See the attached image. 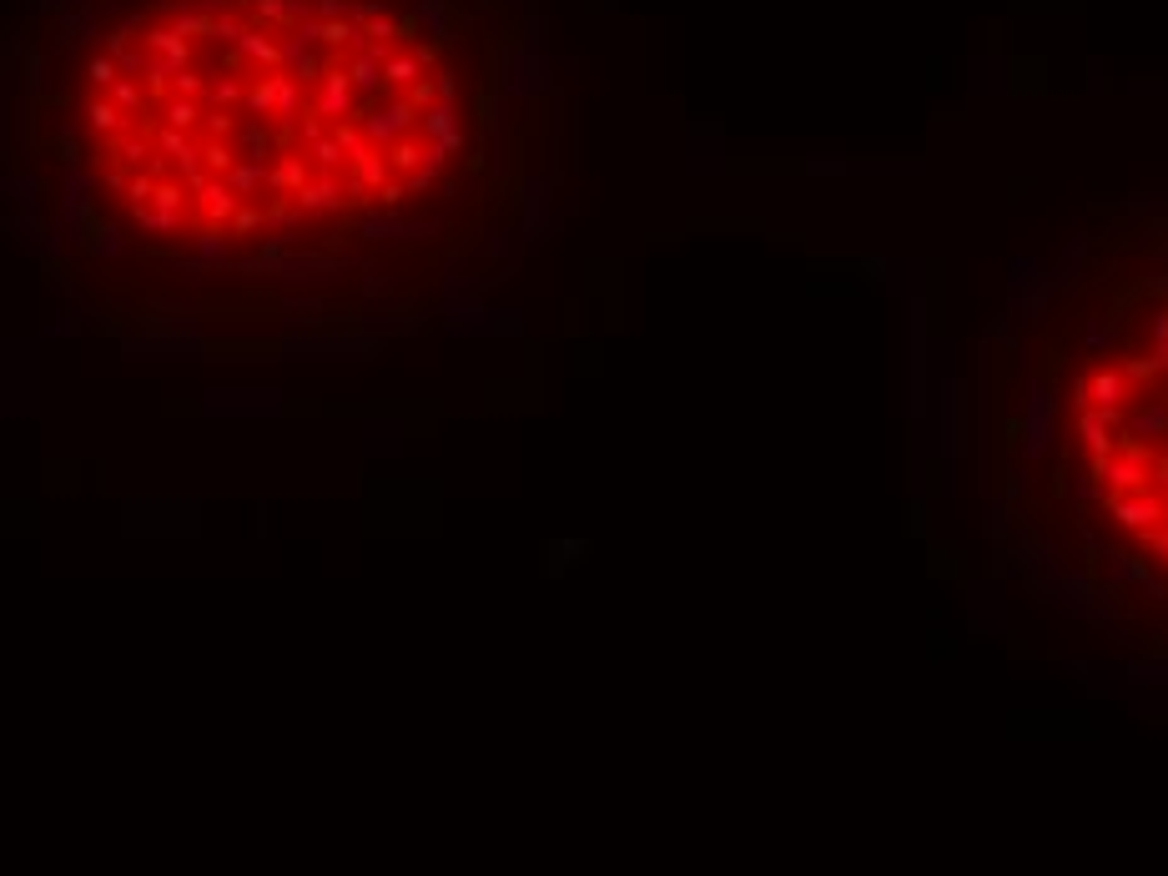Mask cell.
Here are the masks:
<instances>
[{"mask_svg":"<svg viewBox=\"0 0 1168 876\" xmlns=\"http://www.w3.org/2000/svg\"><path fill=\"white\" fill-rule=\"evenodd\" d=\"M232 141H237V156H242V162L272 166V146H277V136H272L267 121H252V116H247V121L237 126V136H232Z\"/></svg>","mask_w":1168,"mask_h":876,"instance_id":"9","label":"cell"},{"mask_svg":"<svg viewBox=\"0 0 1168 876\" xmlns=\"http://www.w3.org/2000/svg\"><path fill=\"white\" fill-rule=\"evenodd\" d=\"M152 186H156V176H152V172H136V176L126 182V202H131V206L152 202Z\"/></svg>","mask_w":1168,"mask_h":876,"instance_id":"39","label":"cell"},{"mask_svg":"<svg viewBox=\"0 0 1168 876\" xmlns=\"http://www.w3.org/2000/svg\"><path fill=\"white\" fill-rule=\"evenodd\" d=\"M242 31H247V25L232 21V15H216V21H212V41H222V45H237Z\"/></svg>","mask_w":1168,"mask_h":876,"instance_id":"38","label":"cell"},{"mask_svg":"<svg viewBox=\"0 0 1168 876\" xmlns=\"http://www.w3.org/2000/svg\"><path fill=\"white\" fill-rule=\"evenodd\" d=\"M297 136H303V146H313L317 136H327V131H323V116H313V111H307V116L297 121Z\"/></svg>","mask_w":1168,"mask_h":876,"instance_id":"44","label":"cell"},{"mask_svg":"<svg viewBox=\"0 0 1168 876\" xmlns=\"http://www.w3.org/2000/svg\"><path fill=\"white\" fill-rule=\"evenodd\" d=\"M307 182H313V162H307V152H282L277 162L267 166L262 192H267V196H292V192H303Z\"/></svg>","mask_w":1168,"mask_h":876,"instance_id":"5","label":"cell"},{"mask_svg":"<svg viewBox=\"0 0 1168 876\" xmlns=\"http://www.w3.org/2000/svg\"><path fill=\"white\" fill-rule=\"evenodd\" d=\"M418 131L433 141V146H448V152H458L464 146V126H458V111L448 106V101H438V106H428L418 116Z\"/></svg>","mask_w":1168,"mask_h":876,"instance_id":"6","label":"cell"},{"mask_svg":"<svg viewBox=\"0 0 1168 876\" xmlns=\"http://www.w3.org/2000/svg\"><path fill=\"white\" fill-rule=\"evenodd\" d=\"M202 101H182V96H166V106L156 111L162 116V126H172V131H186V136H196L202 131Z\"/></svg>","mask_w":1168,"mask_h":876,"instance_id":"14","label":"cell"},{"mask_svg":"<svg viewBox=\"0 0 1168 876\" xmlns=\"http://www.w3.org/2000/svg\"><path fill=\"white\" fill-rule=\"evenodd\" d=\"M131 35H136V25H121V31L106 35V55H111V61H116L121 51H131Z\"/></svg>","mask_w":1168,"mask_h":876,"instance_id":"42","label":"cell"},{"mask_svg":"<svg viewBox=\"0 0 1168 876\" xmlns=\"http://www.w3.org/2000/svg\"><path fill=\"white\" fill-rule=\"evenodd\" d=\"M353 182H363V186H368V192H378L383 182H393L388 152H373V146H368V152H363V156H357V162H353Z\"/></svg>","mask_w":1168,"mask_h":876,"instance_id":"17","label":"cell"},{"mask_svg":"<svg viewBox=\"0 0 1168 876\" xmlns=\"http://www.w3.org/2000/svg\"><path fill=\"white\" fill-rule=\"evenodd\" d=\"M212 21H216L212 11H192V5H186V11H176L172 31L186 35V41H196V35H202V41H212Z\"/></svg>","mask_w":1168,"mask_h":876,"instance_id":"25","label":"cell"},{"mask_svg":"<svg viewBox=\"0 0 1168 876\" xmlns=\"http://www.w3.org/2000/svg\"><path fill=\"white\" fill-rule=\"evenodd\" d=\"M242 106H247L252 121H267L272 111H277V96H272V76H257L247 86V96H242Z\"/></svg>","mask_w":1168,"mask_h":876,"instance_id":"24","label":"cell"},{"mask_svg":"<svg viewBox=\"0 0 1168 876\" xmlns=\"http://www.w3.org/2000/svg\"><path fill=\"white\" fill-rule=\"evenodd\" d=\"M222 182L232 186V196H237V202H252V196L262 192V182H267V166H257V162H237L227 176H222Z\"/></svg>","mask_w":1168,"mask_h":876,"instance_id":"18","label":"cell"},{"mask_svg":"<svg viewBox=\"0 0 1168 876\" xmlns=\"http://www.w3.org/2000/svg\"><path fill=\"white\" fill-rule=\"evenodd\" d=\"M433 182H438V176H433V172H423V166H418V172H413V176H408V182H403V186H408V192L418 196V192H428Z\"/></svg>","mask_w":1168,"mask_h":876,"instance_id":"47","label":"cell"},{"mask_svg":"<svg viewBox=\"0 0 1168 876\" xmlns=\"http://www.w3.org/2000/svg\"><path fill=\"white\" fill-rule=\"evenodd\" d=\"M196 262H202V267H222V262H232V232L227 227H202V232H196Z\"/></svg>","mask_w":1168,"mask_h":876,"instance_id":"15","label":"cell"},{"mask_svg":"<svg viewBox=\"0 0 1168 876\" xmlns=\"http://www.w3.org/2000/svg\"><path fill=\"white\" fill-rule=\"evenodd\" d=\"M378 15H383L378 0H357V5H347V21H353V25H368V21H378Z\"/></svg>","mask_w":1168,"mask_h":876,"instance_id":"40","label":"cell"},{"mask_svg":"<svg viewBox=\"0 0 1168 876\" xmlns=\"http://www.w3.org/2000/svg\"><path fill=\"white\" fill-rule=\"evenodd\" d=\"M146 61H152L146 45H131V51L116 55V71H121V76H131V81H141V76H146Z\"/></svg>","mask_w":1168,"mask_h":876,"instance_id":"33","label":"cell"},{"mask_svg":"<svg viewBox=\"0 0 1168 876\" xmlns=\"http://www.w3.org/2000/svg\"><path fill=\"white\" fill-rule=\"evenodd\" d=\"M343 15H347L343 0H317V21H343Z\"/></svg>","mask_w":1168,"mask_h":876,"instance_id":"46","label":"cell"},{"mask_svg":"<svg viewBox=\"0 0 1168 876\" xmlns=\"http://www.w3.org/2000/svg\"><path fill=\"white\" fill-rule=\"evenodd\" d=\"M196 206H202V216H206V227H227L232 216H237V196H232V186L222 182V176H212L206 182V192L196 196Z\"/></svg>","mask_w":1168,"mask_h":876,"instance_id":"10","label":"cell"},{"mask_svg":"<svg viewBox=\"0 0 1168 876\" xmlns=\"http://www.w3.org/2000/svg\"><path fill=\"white\" fill-rule=\"evenodd\" d=\"M347 76H353L357 101H378L383 91H388V81H383V61H368V55H353V61H347Z\"/></svg>","mask_w":1168,"mask_h":876,"instance_id":"12","label":"cell"},{"mask_svg":"<svg viewBox=\"0 0 1168 876\" xmlns=\"http://www.w3.org/2000/svg\"><path fill=\"white\" fill-rule=\"evenodd\" d=\"M323 71H327V65H323V61H317V55H313V51H307V55H303V61H297V65H292V76H297V81H303V86H307V91H313V86H317V81H323Z\"/></svg>","mask_w":1168,"mask_h":876,"instance_id":"36","label":"cell"},{"mask_svg":"<svg viewBox=\"0 0 1168 876\" xmlns=\"http://www.w3.org/2000/svg\"><path fill=\"white\" fill-rule=\"evenodd\" d=\"M292 206L303 216H333V212L347 206V182H337V176H313L303 192H292Z\"/></svg>","mask_w":1168,"mask_h":876,"instance_id":"4","label":"cell"},{"mask_svg":"<svg viewBox=\"0 0 1168 876\" xmlns=\"http://www.w3.org/2000/svg\"><path fill=\"white\" fill-rule=\"evenodd\" d=\"M292 216H297V206H292L287 196H272V202L262 206V227H287Z\"/></svg>","mask_w":1168,"mask_h":876,"instance_id":"35","label":"cell"},{"mask_svg":"<svg viewBox=\"0 0 1168 876\" xmlns=\"http://www.w3.org/2000/svg\"><path fill=\"white\" fill-rule=\"evenodd\" d=\"M237 126H242V121H232V111H216V106H206V111H202V131H206V141H232V136H237Z\"/></svg>","mask_w":1168,"mask_h":876,"instance_id":"31","label":"cell"},{"mask_svg":"<svg viewBox=\"0 0 1168 876\" xmlns=\"http://www.w3.org/2000/svg\"><path fill=\"white\" fill-rule=\"evenodd\" d=\"M252 11H257V21L292 31L297 21H307V0H252Z\"/></svg>","mask_w":1168,"mask_h":876,"instance_id":"16","label":"cell"},{"mask_svg":"<svg viewBox=\"0 0 1168 876\" xmlns=\"http://www.w3.org/2000/svg\"><path fill=\"white\" fill-rule=\"evenodd\" d=\"M86 81H91V86H96V91H111V86H116V81H121L116 61H111V55H96V61L86 65Z\"/></svg>","mask_w":1168,"mask_h":876,"instance_id":"32","label":"cell"},{"mask_svg":"<svg viewBox=\"0 0 1168 876\" xmlns=\"http://www.w3.org/2000/svg\"><path fill=\"white\" fill-rule=\"evenodd\" d=\"M307 111L323 121H363L368 111L357 106V91H353V76H347V65H327L323 81L313 86V101H307Z\"/></svg>","mask_w":1168,"mask_h":876,"instance_id":"2","label":"cell"},{"mask_svg":"<svg viewBox=\"0 0 1168 876\" xmlns=\"http://www.w3.org/2000/svg\"><path fill=\"white\" fill-rule=\"evenodd\" d=\"M141 45H146V55H162V61H172L176 71H186V65H192V41H186V35H176L172 25H146Z\"/></svg>","mask_w":1168,"mask_h":876,"instance_id":"8","label":"cell"},{"mask_svg":"<svg viewBox=\"0 0 1168 876\" xmlns=\"http://www.w3.org/2000/svg\"><path fill=\"white\" fill-rule=\"evenodd\" d=\"M433 86H438V101H448V106H454L458 81H454V71H448V65H438V71H433Z\"/></svg>","mask_w":1168,"mask_h":876,"instance_id":"41","label":"cell"},{"mask_svg":"<svg viewBox=\"0 0 1168 876\" xmlns=\"http://www.w3.org/2000/svg\"><path fill=\"white\" fill-rule=\"evenodd\" d=\"M327 136L343 146L347 162H357V156L368 152V141H363V126H357V121H333V131H327Z\"/></svg>","mask_w":1168,"mask_h":876,"instance_id":"26","label":"cell"},{"mask_svg":"<svg viewBox=\"0 0 1168 876\" xmlns=\"http://www.w3.org/2000/svg\"><path fill=\"white\" fill-rule=\"evenodd\" d=\"M418 121V111H413L408 96H388L383 106H373L368 116L357 121L363 126V141H368L373 152H393L398 141H408V126Z\"/></svg>","mask_w":1168,"mask_h":876,"instance_id":"3","label":"cell"},{"mask_svg":"<svg viewBox=\"0 0 1168 876\" xmlns=\"http://www.w3.org/2000/svg\"><path fill=\"white\" fill-rule=\"evenodd\" d=\"M106 96L116 101V106L126 111L131 121H136V116H146V111H152V106H146V91H141V81H131V76H121L116 86L106 91ZM136 126H141V121H136Z\"/></svg>","mask_w":1168,"mask_h":876,"instance_id":"21","label":"cell"},{"mask_svg":"<svg viewBox=\"0 0 1168 876\" xmlns=\"http://www.w3.org/2000/svg\"><path fill=\"white\" fill-rule=\"evenodd\" d=\"M86 121H91V131H101V136H121V131L136 126V121H131L111 96H96V101H91V106H86Z\"/></svg>","mask_w":1168,"mask_h":876,"instance_id":"13","label":"cell"},{"mask_svg":"<svg viewBox=\"0 0 1168 876\" xmlns=\"http://www.w3.org/2000/svg\"><path fill=\"white\" fill-rule=\"evenodd\" d=\"M257 227H262V206H252V202H242V206H237V216L227 222L232 237H247V232H257Z\"/></svg>","mask_w":1168,"mask_h":876,"instance_id":"34","label":"cell"},{"mask_svg":"<svg viewBox=\"0 0 1168 876\" xmlns=\"http://www.w3.org/2000/svg\"><path fill=\"white\" fill-rule=\"evenodd\" d=\"M277 45H282V71H292V65H297V61H303V55H307V51H313V45H307L303 35H292V31L282 35Z\"/></svg>","mask_w":1168,"mask_h":876,"instance_id":"37","label":"cell"},{"mask_svg":"<svg viewBox=\"0 0 1168 876\" xmlns=\"http://www.w3.org/2000/svg\"><path fill=\"white\" fill-rule=\"evenodd\" d=\"M232 51H237L247 65H257L262 76H277V71H282V45L272 41L267 31H242V41L232 45Z\"/></svg>","mask_w":1168,"mask_h":876,"instance_id":"7","label":"cell"},{"mask_svg":"<svg viewBox=\"0 0 1168 876\" xmlns=\"http://www.w3.org/2000/svg\"><path fill=\"white\" fill-rule=\"evenodd\" d=\"M186 196H192V192H186L182 182H156L152 186V206H156V212H176V216H182L186 212Z\"/></svg>","mask_w":1168,"mask_h":876,"instance_id":"29","label":"cell"},{"mask_svg":"<svg viewBox=\"0 0 1168 876\" xmlns=\"http://www.w3.org/2000/svg\"><path fill=\"white\" fill-rule=\"evenodd\" d=\"M307 162H313L317 176H337V166H343L347 156H343V146H337L333 136H317L313 146H307Z\"/></svg>","mask_w":1168,"mask_h":876,"instance_id":"22","label":"cell"},{"mask_svg":"<svg viewBox=\"0 0 1168 876\" xmlns=\"http://www.w3.org/2000/svg\"><path fill=\"white\" fill-rule=\"evenodd\" d=\"M131 216H136L141 232H156V237H172V232H182V216H176V212H156L152 202L131 206Z\"/></svg>","mask_w":1168,"mask_h":876,"instance_id":"20","label":"cell"},{"mask_svg":"<svg viewBox=\"0 0 1168 876\" xmlns=\"http://www.w3.org/2000/svg\"><path fill=\"white\" fill-rule=\"evenodd\" d=\"M106 192H126V176H121V172H106Z\"/></svg>","mask_w":1168,"mask_h":876,"instance_id":"48","label":"cell"},{"mask_svg":"<svg viewBox=\"0 0 1168 876\" xmlns=\"http://www.w3.org/2000/svg\"><path fill=\"white\" fill-rule=\"evenodd\" d=\"M206 86H212V76H202L192 65L172 76V96H182V101H206Z\"/></svg>","mask_w":1168,"mask_h":876,"instance_id":"28","label":"cell"},{"mask_svg":"<svg viewBox=\"0 0 1168 876\" xmlns=\"http://www.w3.org/2000/svg\"><path fill=\"white\" fill-rule=\"evenodd\" d=\"M373 196H378V202H383V206H388V212H393V206H398L403 196H408V186H403L398 176H393V182H383V186H378V192H373Z\"/></svg>","mask_w":1168,"mask_h":876,"instance_id":"43","label":"cell"},{"mask_svg":"<svg viewBox=\"0 0 1168 876\" xmlns=\"http://www.w3.org/2000/svg\"><path fill=\"white\" fill-rule=\"evenodd\" d=\"M423 146H428V141H423ZM423 146H418V141H398V146L388 152L393 176H413V172H418V166H423Z\"/></svg>","mask_w":1168,"mask_h":876,"instance_id":"27","label":"cell"},{"mask_svg":"<svg viewBox=\"0 0 1168 876\" xmlns=\"http://www.w3.org/2000/svg\"><path fill=\"white\" fill-rule=\"evenodd\" d=\"M237 162H242V156H237V141H202V166H206L212 176H227Z\"/></svg>","mask_w":1168,"mask_h":876,"instance_id":"23","label":"cell"},{"mask_svg":"<svg viewBox=\"0 0 1168 876\" xmlns=\"http://www.w3.org/2000/svg\"><path fill=\"white\" fill-rule=\"evenodd\" d=\"M242 96H247V86H242L232 71H216L212 86H206V106H216V111H237Z\"/></svg>","mask_w":1168,"mask_h":876,"instance_id":"19","label":"cell"},{"mask_svg":"<svg viewBox=\"0 0 1168 876\" xmlns=\"http://www.w3.org/2000/svg\"><path fill=\"white\" fill-rule=\"evenodd\" d=\"M116 156L131 166H146L152 162V141H146V131H126V136L116 141Z\"/></svg>","mask_w":1168,"mask_h":876,"instance_id":"30","label":"cell"},{"mask_svg":"<svg viewBox=\"0 0 1168 876\" xmlns=\"http://www.w3.org/2000/svg\"><path fill=\"white\" fill-rule=\"evenodd\" d=\"M1068 454L1098 524L1168 569V303L1108 333L1078 363Z\"/></svg>","mask_w":1168,"mask_h":876,"instance_id":"1","label":"cell"},{"mask_svg":"<svg viewBox=\"0 0 1168 876\" xmlns=\"http://www.w3.org/2000/svg\"><path fill=\"white\" fill-rule=\"evenodd\" d=\"M428 76L418 61H413V51H393L388 61H383V81H388V96H408L418 81Z\"/></svg>","mask_w":1168,"mask_h":876,"instance_id":"11","label":"cell"},{"mask_svg":"<svg viewBox=\"0 0 1168 876\" xmlns=\"http://www.w3.org/2000/svg\"><path fill=\"white\" fill-rule=\"evenodd\" d=\"M91 247H96L101 257H116V252H121V232H116V227H111V232H96V242H91Z\"/></svg>","mask_w":1168,"mask_h":876,"instance_id":"45","label":"cell"}]
</instances>
